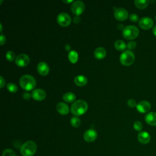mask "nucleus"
Masks as SVG:
<instances>
[{"instance_id":"obj_33","label":"nucleus","mask_w":156,"mask_h":156,"mask_svg":"<svg viewBox=\"0 0 156 156\" xmlns=\"http://www.w3.org/2000/svg\"><path fill=\"white\" fill-rule=\"evenodd\" d=\"M23 98L25 99H29L30 98V96L32 95H30L29 93L27 92H25L24 94H23Z\"/></svg>"},{"instance_id":"obj_16","label":"nucleus","mask_w":156,"mask_h":156,"mask_svg":"<svg viewBox=\"0 0 156 156\" xmlns=\"http://www.w3.org/2000/svg\"><path fill=\"white\" fill-rule=\"evenodd\" d=\"M145 121L150 126H156V113L149 112L145 116Z\"/></svg>"},{"instance_id":"obj_9","label":"nucleus","mask_w":156,"mask_h":156,"mask_svg":"<svg viewBox=\"0 0 156 156\" xmlns=\"http://www.w3.org/2000/svg\"><path fill=\"white\" fill-rule=\"evenodd\" d=\"M154 21L152 18L149 17H143L139 21L140 27L144 30H148L152 27Z\"/></svg>"},{"instance_id":"obj_21","label":"nucleus","mask_w":156,"mask_h":156,"mask_svg":"<svg viewBox=\"0 0 156 156\" xmlns=\"http://www.w3.org/2000/svg\"><path fill=\"white\" fill-rule=\"evenodd\" d=\"M135 6L140 9H145L149 4V1L147 0H135Z\"/></svg>"},{"instance_id":"obj_15","label":"nucleus","mask_w":156,"mask_h":156,"mask_svg":"<svg viewBox=\"0 0 156 156\" xmlns=\"http://www.w3.org/2000/svg\"><path fill=\"white\" fill-rule=\"evenodd\" d=\"M37 71L41 76H46L49 71V67L46 62H41L37 65Z\"/></svg>"},{"instance_id":"obj_35","label":"nucleus","mask_w":156,"mask_h":156,"mask_svg":"<svg viewBox=\"0 0 156 156\" xmlns=\"http://www.w3.org/2000/svg\"><path fill=\"white\" fill-rule=\"evenodd\" d=\"M80 17L79 16H75L74 18V20H73V21L75 23H79V22H80Z\"/></svg>"},{"instance_id":"obj_41","label":"nucleus","mask_w":156,"mask_h":156,"mask_svg":"<svg viewBox=\"0 0 156 156\" xmlns=\"http://www.w3.org/2000/svg\"><path fill=\"white\" fill-rule=\"evenodd\" d=\"M155 19H156V16H155Z\"/></svg>"},{"instance_id":"obj_40","label":"nucleus","mask_w":156,"mask_h":156,"mask_svg":"<svg viewBox=\"0 0 156 156\" xmlns=\"http://www.w3.org/2000/svg\"><path fill=\"white\" fill-rule=\"evenodd\" d=\"M0 26H1L0 32H2V24H0Z\"/></svg>"},{"instance_id":"obj_10","label":"nucleus","mask_w":156,"mask_h":156,"mask_svg":"<svg viewBox=\"0 0 156 156\" xmlns=\"http://www.w3.org/2000/svg\"><path fill=\"white\" fill-rule=\"evenodd\" d=\"M114 16L115 18L119 21L126 20L129 16L127 11L123 8H118L115 10Z\"/></svg>"},{"instance_id":"obj_34","label":"nucleus","mask_w":156,"mask_h":156,"mask_svg":"<svg viewBox=\"0 0 156 156\" xmlns=\"http://www.w3.org/2000/svg\"><path fill=\"white\" fill-rule=\"evenodd\" d=\"M0 79H1V83H0V85H1V88H2L4 85H5V80L4 79L3 77L2 76H0Z\"/></svg>"},{"instance_id":"obj_25","label":"nucleus","mask_w":156,"mask_h":156,"mask_svg":"<svg viewBox=\"0 0 156 156\" xmlns=\"http://www.w3.org/2000/svg\"><path fill=\"white\" fill-rule=\"evenodd\" d=\"M7 88L11 93H15L18 90L17 86L13 83H9L7 85Z\"/></svg>"},{"instance_id":"obj_27","label":"nucleus","mask_w":156,"mask_h":156,"mask_svg":"<svg viewBox=\"0 0 156 156\" xmlns=\"http://www.w3.org/2000/svg\"><path fill=\"white\" fill-rule=\"evenodd\" d=\"M2 156H17L16 153L10 149H6L2 152Z\"/></svg>"},{"instance_id":"obj_29","label":"nucleus","mask_w":156,"mask_h":156,"mask_svg":"<svg viewBox=\"0 0 156 156\" xmlns=\"http://www.w3.org/2000/svg\"><path fill=\"white\" fill-rule=\"evenodd\" d=\"M136 46V43L135 41H129L128 43H127V47L128 48V49H133Z\"/></svg>"},{"instance_id":"obj_20","label":"nucleus","mask_w":156,"mask_h":156,"mask_svg":"<svg viewBox=\"0 0 156 156\" xmlns=\"http://www.w3.org/2000/svg\"><path fill=\"white\" fill-rule=\"evenodd\" d=\"M63 99L67 102H73L76 99L75 94L72 92H67L65 93L62 97Z\"/></svg>"},{"instance_id":"obj_8","label":"nucleus","mask_w":156,"mask_h":156,"mask_svg":"<svg viewBox=\"0 0 156 156\" xmlns=\"http://www.w3.org/2000/svg\"><path fill=\"white\" fill-rule=\"evenodd\" d=\"M30 62L29 57L26 54H21L15 58V63L20 67L27 66Z\"/></svg>"},{"instance_id":"obj_37","label":"nucleus","mask_w":156,"mask_h":156,"mask_svg":"<svg viewBox=\"0 0 156 156\" xmlns=\"http://www.w3.org/2000/svg\"><path fill=\"white\" fill-rule=\"evenodd\" d=\"M118 29H123V25L122 24H119L118 25Z\"/></svg>"},{"instance_id":"obj_18","label":"nucleus","mask_w":156,"mask_h":156,"mask_svg":"<svg viewBox=\"0 0 156 156\" xmlns=\"http://www.w3.org/2000/svg\"><path fill=\"white\" fill-rule=\"evenodd\" d=\"M94 55L97 59H102L106 55V51L102 47L97 48L94 50Z\"/></svg>"},{"instance_id":"obj_31","label":"nucleus","mask_w":156,"mask_h":156,"mask_svg":"<svg viewBox=\"0 0 156 156\" xmlns=\"http://www.w3.org/2000/svg\"><path fill=\"white\" fill-rule=\"evenodd\" d=\"M130 20L132 22H136L138 20V16L135 13H132L129 16Z\"/></svg>"},{"instance_id":"obj_28","label":"nucleus","mask_w":156,"mask_h":156,"mask_svg":"<svg viewBox=\"0 0 156 156\" xmlns=\"http://www.w3.org/2000/svg\"><path fill=\"white\" fill-rule=\"evenodd\" d=\"M133 128L135 129V130L140 132L143 129V124L140 121H136L133 124Z\"/></svg>"},{"instance_id":"obj_26","label":"nucleus","mask_w":156,"mask_h":156,"mask_svg":"<svg viewBox=\"0 0 156 156\" xmlns=\"http://www.w3.org/2000/svg\"><path fill=\"white\" fill-rule=\"evenodd\" d=\"M5 57L7 59V60H9L10 62H12L14 60V59L15 58V54L13 51H9L7 52V53L5 54Z\"/></svg>"},{"instance_id":"obj_14","label":"nucleus","mask_w":156,"mask_h":156,"mask_svg":"<svg viewBox=\"0 0 156 156\" xmlns=\"http://www.w3.org/2000/svg\"><path fill=\"white\" fill-rule=\"evenodd\" d=\"M138 140L142 144H147L151 140L150 134L146 131L140 132L138 134Z\"/></svg>"},{"instance_id":"obj_22","label":"nucleus","mask_w":156,"mask_h":156,"mask_svg":"<svg viewBox=\"0 0 156 156\" xmlns=\"http://www.w3.org/2000/svg\"><path fill=\"white\" fill-rule=\"evenodd\" d=\"M68 59L69 60L73 63H75L77 62L78 60V54L76 51H71L69 54H68Z\"/></svg>"},{"instance_id":"obj_12","label":"nucleus","mask_w":156,"mask_h":156,"mask_svg":"<svg viewBox=\"0 0 156 156\" xmlns=\"http://www.w3.org/2000/svg\"><path fill=\"white\" fill-rule=\"evenodd\" d=\"M46 92L41 88L35 89L32 93V98L36 101H42L45 99Z\"/></svg>"},{"instance_id":"obj_7","label":"nucleus","mask_w":156,"mask_h":156,"mask_svg":"<svg viewBox=\"0 0 156 156\" xmlns=\"http://www.w3.org/2000/svg\"><path fill=\"white\" fill-rule=\"evenodd\" d=\"M57 21L58 24L62 26L65 27L70 24L71 22V18L69 15L65 12H62L58 14L57 17Z\"/></svg>"},{"instance_id":"obj_19","label":"nucleus","mask_w":156,"mask_h":156,"mask_svg":"<svg viewBox=\"0 0 156 156\" xmlns=\"http://www.w3.org/2000/svg\"><path fill=\"white\" fill-rule=\"evenodd\" d=\"M88 82L87 78L83 76V75H79L77 76L75 78H74V83L79 87H82L84 86L87 84Z\"/></svg>"},{"instance_id":"obj_24","label":"nucleus","mask_w":156,"mask_h":156,"mask_svg":"<svg viewBox=\"0 0 156 156\" xmlns=\"http://www.w3.org/2000/svg\"><path fill=\"white\" fill-rule=\"evenodd\" d=\"M71 124L74 127H78L80 125V120L78 117L74 116L71 119Z\"/></svg>"},{"instance_id":"obj_30","label":"nucleus","mask_w":156,"mask_h":156,"mask_svg":"<svg viewBox=\"0 0 156 156\" xmlns=\"http://www.w3.org/2000/svg\"><path fill=\"white\" fill-rule=\"evenodd\" d=\"M127 105L129 107H131V108H133V107H135V106H136V101L133 99H129L127 101Z\"/></svg>"},{"instance_id":"obj_4","label":"nucleus","mask_w":156,"mask_h":156,"mask_svg":"<svg viewBox=\"0 0 156 156\" xmlns=\"http://www.w3.org/2000/svg\"><path fill=\"white\" fill-rule=\"evenodd\" d=\"M139 34L138 29L135 26H127L122 30L123 37L127 40H133Z\"/></svg>"},{"instance_id":"obj_36","label":"nucleus","mask_w":156,"mask_h":156,"mask_svg":"<svg viewBox=\"0 0 156 156\" xmlns=\"http://www.w3.org/2000/svg\"><path fill=\"white\" fill-rule=\"evenodd\" d=\"M152 32H153L154 35L156 36V26H155L154 27V28H153V29H152Z\"/></svg>"},{"instance_id":"obj_6","label":"nucleus","mask_w":156,"mask_h":156,"mask_svg":"<svg viewBox=\"0 0 156 156\" xmlns=\"http://www.w3.org/2000/svg\"><path fill=\"white\" fill-rule=\"evenodd\" d=\"M72 12L76 16H79L83 13L85 10L84 3L81 1H76L73 2L71 6Z\"/></svg>"},{"instance_id":"obj_13","label":"nucleus","mask_w":156,"mask_h":156,"mask_svg":"<svg viewBox=\"0 0 156 156\" xmlns=\"http://www.w3.org/2000/svg\"><path fill=\"white\" fill-rule=\"evenodd\" d=\"M136 109L137 110L141 113H146L149 111L151 109V104L146 101H143L140 102L136 105Z\"/></svg>"},{"instance_id":"obj_38","label":"nucleus","mask_w":156,"mask_h":156,"mask_svg":"<svg viewBox=\"0 0 156 156\" xmlns=\"http://www.w3.org/2000/svg\"><path fill=\"white\" fill-rule=\"evenodd\" d=\"M65 49H66L67 51H69V50H70V49H71V46H70L69 44H66V45L65 46Z\"/></svg>"},{"instance_id":"obj_23","label":"nucleus","mask_w":156,"mask_h":156,"mask_svg":"<svg viewBox=\"0 0 156 156\" xmlns=\"http://www.w3.org/2000/svg\"><path fill=\"white\" fill-rule=\"evenodd\" d=\"M115 48L118 51H124L126 48V44L124 41L121 40H118L115 42Z\"/></svg>"},{"instance_id":"obj_11","label":"nucleus","mask_w":156,"mask_h":156,"mask_svg":"<svg viewBox=\"0 0 156 156\" xmlns=\"http://www.w3.org/2000/svg\"><path fill=\"white\" fill-rule=\"evenodd\" d=\"M98 136V133L94 129H88L83 134V138L87 142L94 141Z\"/></svg>"},{"instance_id":"obj_17","label":"nucleus","mask_w":156,"mask_h":156,"mask_svg":"<svg viewBox=\"0 0 156 156\" xmlns=\"http://www.w3.org/2000/svg\"><path fill=\"white\" fill-rule=\"evenodd\" d=\"M56 108L57 112L62 115H66L69 113V107L68 105L64 102H59L57 104Z\"/></svg>"},{"instance_id":"obj_39","label":"nucleus","mask_w":156,"mask_h":156,"mask_svg":"<svg viewBox=\"0 0 156 156\" xmlns=\"http://www.w3.org/2000/svg\"><path fill=\"white\" fill-rule=\"evenodd\" d=\"M63 2H66V3H69V2H73V1H63Z\"/></svg>"},{"instance_id":"obj_3","label":"nucleus","mask_w":156,"mask_h":156,"mask_svg":"<svg viewBox=\"0 0 156 156\" xmlns=\"http://www.w3.org/2000/svg\"><path fill=\"white\" fill-rule=\"evenodd\" d=\"M37 151V145L33 141H27L20 148V152L23 156H33Z\"/></svg>"},{"instance_id":"obj_2","label":"nucleus","mask_w":156,"mask_h":156,"mask_svg":"<svg viewBox=\"0 0 156 156\" xmlns=\"http://www.w3.org/2000/svg\"><path fill=\"white\" fill-rule=\"evenodd\" d=\"M20 84L23 89L26 91H30L35 87L36 80L33 76L29 74H25L20 78Z\"/></svg>"},{"instance_id":"obj_1","label":"nucleus","mask_w":156,"mask_h":156,"mask_svg":"<svg viewBox=\"0 0 156 156\" xmlns=\"http://www.w3.org/2000/svg\"><path fill=\"white\" fill-rule=\"evenodd\" d=\"M88 110V104L83 100H77L71 105V113L76 116H80L84 114Z\"/></svg>"},{"instance_id":"obj_32","label":"nucleus","mask_w":156,"mask_h":156,"mask_svg":"<svg viewBox=\"0 0 156 156\" xmlns=\"http://www.w3.org/2000/svg\"><path fill=\"white\" fill-rule=\"evenodd\" d=\"M5 36L3 34H1V37H0V41H1V45H3L5 43Z\"/></svg>"},{"instance_id":"obj_5","label":"nucleus","mask_w":156,"mask_h":156,"mask_svg":"<svg viewBox=\"0 0 156 156\" xmlns=\"http://www.w3.org/2000/svg\"><path fill=\"white\" fill-rule=\"evenodd\" d=\"M135 61V55L130 50L124 51L120 55V62L124 66L131 65Z\"/></svg>"}]
</instances>
